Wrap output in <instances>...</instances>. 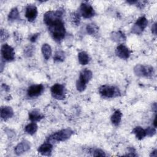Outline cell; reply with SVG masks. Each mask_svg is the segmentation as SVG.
Here are the masks:
<instances>
[{
    "instance_id": "cell-1",
    "label": "cell",
    "mask_w": 157,
    "mask_h": 157,
    "mask_svg": "<svg viewBox=\"0 0 157 157\" xmlns=\"http://www.w3.org/2000/svg\"><path fill=\"white\" fill-rule=\"evenodd\" d=\"M47 26L53 40L59 42L64 39L66 34V29L62 18H56Z\"/></svg>"
},
{
    "instance_id": "cell-2",
    "label": "cell",
    "mask_w": 157,
    "mask_h": 157,
    "mask_svg": "<svg viewBox=\"0 0 157 157\" xmlns=\"http://www.w3.org/2000/svg\"><path fill=\"white\" fill-rule=\"evenodd\" d=\"M74 133L73 131L70 128H66L61 129L59 131L55 132L52 134L50 135L47 138V141L50 142H59L67 140L69 139L72 134Z\"/></svg>"
},
{
    "instance_id": "cell-3",
    "label": "cell",
    "mask_w": 157,
    "mask_h": 157,
    "mask_svg": "<svg viewBox=\"0 0 157 157\" xmlns=\"http://www.w3.org/2000/svg\"><path fill=\"white\" fill-rule=\"evenodd\" d=\"M93 77L92 72L89 69H84L81 71L78 79L76 82L77 90L80 91H83L86 87V84L91 80Z\"/></svg>"
},
{
    "instance_id": "cell-4",
    "label": "cell",
    "mask_w": 157,
    "mask_h": 157,
    "mask_svg": "<svg viewBox=\"0 0 157 157\" xmlns=\"http://www.w3.org/2000/svg\"><path fill=\"white\" fill-rule=\"evenodd\" d=\"M99 93L102 96L107 98H115L120 95V91L118 88L107 85L100 86L99 88Z\"/></svg>"
},
{
    "instance_id": "cell-5",
    "label": "cell",
    "mask_w": 157,
    "mask_h": 157,
    "mask_svg": "<svg viewBox=\"0 0 157 157\" xmlns=\"http://www.w3.org/2000/svg\"><path fill=\"white\" fill-rule=\"evenodd\" d=\"M134 72L139 77H150L154 74L155 71L151 66L137 64L134 67Z\"/></svg>"
},
{
    "instance_id": "cell-6",
    "label": "cell",
    "mask_w": 157,
    "mask_h": 157,
    "mask_svg": "<svg viewBox=\"0 0 157 157\" xmlns=\"http://www.w3.org/2000/svg\"><path fill=\"white\" fill-rule=\"evenodd\" d=\"M147 19L144 16L140 17L139 18H137L136 23L133 25L131 29V32L136 34H140L147 26Z\"/></svg>"
},
{
    "instance_id": "cell-7",
    "label": "cell",
    "mask_w": 157,
    "mask_h": 157,
    "mask_svg": "<svg viewBox=\"0 0 157 157\" xmlns=\"http://www.w3.org/2000/svg\"><path fill=\"white\" fill-rule=\"evenodd\" d=\"M52 96L59 100L64 99L66 97L64 86L59 83L54 84L50 88Z\"/></svg>"
},
{
    "instance_id": "cell-8",
    "label": "cell",
    "mask_w": 157,
    "mask_h": 157,
    "mask_svg": "<svg viewBox=\"0 0 157 157\" xmlns=\"http://www.w3.org/2000/svg\"><path fill=\"white\" fill-rule=\"evenodd\" d=\"M1 53L2 58L6 61H11L15 58L14 49L10 45L7 44H4L2 45Z\"/></svg>"
},
{
    "instance_id": "cell-9",
    "label": "cell",
    "mask_w": 157,
    "mask_h": 157,
    "mask_svg": "<svg viewBox=\"0 0 157 157\" xmlns=\"http://www.w3.org/2000/svg\"><path fill=\"white\" fill-rule=\"evenodd\" d=\"M80 11L82 17L85 18H90L93 17L95 14L94 10L91 5L83 2L82 3L80 6Z\"/></svg>"
},
{
    "instance_id": "cell-10",
    "label": "cell",
    "mask_w": 157,
    "mask_h": 157,
    "mask_svg": "<svg viewBox=\"0 0 157 157\" xmlns=\"http://www.w3.org/2000/svg\"><path fill=\"white\" fill-rule=\"evenodd\" d=\"M44 87L42 84L33 85L30 86L27 90V94L30 98L37 97L44 91Z\"/></svg>"
},
{
    "instance_id": "cell-11",
    "label": "cell",
    "mask_w": 157,
    "mask_h": 157,
    "mask_svg": "<svg viewBox=\"0 0 157 157\" xmlns=\"http://www.w3.org/2000/svg\"><path fill=\"white\" fill-rule=\"evenodd\" d=\"M37 9L34 4H28L25 9V17L29 21H33L37 16Z\"/></svg>"
},
{
    "instance_id": "cell-12",
    "label": "cell",
    "mask_w": 157,
    "mask_h": 157,
    "mask_svg": "<svg viewBox=\"0 0 157 157\" xmlns=\"http://www.w3.org/2000/svg\"><path fill=\"white\" fill-rule=\"evenodd\" d=\"M115 53L118 57L123 59H126L130 56L131 51L124 45L120 44L116 48Z\"/></svg>"
},
{
    "instance_id": "cell-13",
    "label": "cell",
    "mask_w": 157,
    "mask_h": 157,
    "mask_svg": "<svg viewBox=\"0 0 157 157\" xmlns=\"http://www.w3.org/2000/svg\"><path fill=\"white\" fill-rule=\"evenodd\" d=\"M31 148V144L29 141L24 140L18 143L15 147L14 151L17 155H21L28 151Z\"/></svg>"
},
{
    "instance_id": "cell-14",
    "label": "cell",
    "mask_w": 157,
    "mask_h": 157,
    "mask_svg": "<svg viewBox=\"0 0 157 157\" xmlns=\"http://www.w3.org/2000/svg\"><path fill=\"white\" fill-rule=\"evenodd\" d=\"M53 150V145L51 142L47 141L40 145L37 151L38 152L44 156H50Z\"/></svg>"
},
{
    "instance_id": "cell-15",
    "label": "cell",
    "mask_w": 157,
    "mask_h": 157,
    "mask_svg": "<svg viewBox=\"0 0 157 157\" xmlns=\"http://www.w3.org/2000/svg\"><path fill=\"white\" fill-rule=\"evenodd\" d=\"M13 115V110L11 107L4 106L1 108V118L4 120L10 118Z\"/></svg>"
},
{
    "instance_id": "cell-16",
    "label": "cell",
    "mask_w": 157,
    "mask_h": 157,
    "mask_svg": "<svg viewBox=\"0 0 157 157\" xmlns=\"http://www.w3.org/2000/svg\"><path fill=\"white\" fill-rule=\"evenodd\" d=\"M28 117L29 120H30L32 122H36L42 120L44 116L38 110L36 109L29 112Z\"/></svg>"
},
{
    "instance_id": "cell-17",
    "label": "cell",
    "mask_w": 157,
    "mask_h": 157,
    "mask_svg": "<svg viewBox=\"0 0 157 157\" xmlns=\"http://www.w3.org/2000/svg\"><path fill=\"white\" fill-rule=\"evenodd\" d=\"M132 133H134L135 134L136 137L139 140H142L145 136H147L145 130L140 126L135 127L132 129Z\"/></svg>"
},
{
    "instance_id": "cell-18",
    "label": "cell",
    "mask_w": 157,
    "mask_h": 157,
    "mask_svg": "<svg viewBox=\"0 0 157 157\" xmlns=\"http://www.w3.org/2000/svg\"><path fill=\"white\" fill-rule=\"evenodd\" d=\"M41 51H42V53L43 55L44 58L46 60H48L50 58L52 55V52L50 45H48V44H44L42 46Z\"/></svg>"
},
{
    "instance_id": "cell-19",
    "label": "cell",
    "mask_w": 157,
    "mask_h": 157,
    "mask_svg": "<svg viewBox=\"0 0 157 157\" xmlns=\"http://www.w3.org/2000/svg\"><path fill=\"white\" fill-rule=\"evenodd\" d=\"M121 117H122V113L119 110H117L114 112V113L111 116V118H110L111 122L115 126H118L121 120Z\"/></svg>"
},
{
    "instance_id": "cell-20",
    "label": "cell",
    "mask_w": 157,
    "mask_h": 157,
    "mask_svg": "<svg viewBox=\"0 0 157 157\" xmlns=\"http://www.w3.org/2000/svg\"><path fill=\"white\" fill-rule=\"evenodd\" d=\"M78 62L82 65H86L87 64L90 60V56L88 53L85 52H80L78 54Z\"/></svg>"
},
{
    "instance_id": "cell-21",
    "label": "cell",
    "mask_w": 157,
    "mask_h": 157,
    "mask_svg": "<svg viewBox=\"0 0 157 157\" xmlns=\"http://www.w3.org/2000/svg\"><path fill=\"white\" fill-rule=\"evenodd\" d=\"M111 38L117 42H122L126 40L125 35L120 31L113 32L111 34Z\"/></svg>"
},
{
    "instance_id": "cell-22",
    "label": "cell",
    "mask_w": 157,
    "mask_h": 157,
    "mask_svg": "<svg viewBox=\"0 0 157 157\" xmlns=\"http://www.w3.org/2000/svg\"><path fill=\"white\" fill-rule=\"evenodd\" d=\"M37 130V125L35 122H32L27 124L25 128V131L26 133L30 135H33Z\"/></svg>"
},
{
    "instance_id": "cell-23",
    "label": "cell",
    "mask_w": 157,
    "mask_h": 157,
    "mask_svg": "<svg viewBox=\"0 0 157 157\" xmlns=\"http://www.w3.org/2000/svg\"><path fill=\"white\" fill-rule=\"evenodd\" d=\"M20 19V13L17 7L13 8L8 15V20L9 21H15Z\"/></svg>"
},
{
    "instance_id": "cell-24",
    "label": "cell",
    "mask_w": 157,
    "mask_h": 157,
    "mask_svg": "<svg viewBox=\"0 0 157 157\" xmlns=\"http://www.w3.org/2000/svg\"><path fill=\"white\" fill-rule=\"evenodd\" d=\"M86 30L88 34L91 36L96 35L98 32V27L93 23H89L86 26Z\"/></svg>"
},
{
    "instance_id": "cell-25",
    "label": "cell",
    "mask_w": 157,
    "mask_h": 157,
    "mask_svg": "<svg viewBox=\"0 0 157 157\" xmlns=\"http://www.w3.org/2000/svg\"><path fill=\"white\" fill-rule=\"evenodd\" d=\"M65 53L63 51H57L55 52L53 56V60L55 62H63L65 59Z\"/></svg>"
},
{
    "instance_id": "cell-26",
    "label": "cell",
    "mask_w": 157,
    "mask_h": 157,
    "mask_svg": "<svg viewBox=\"0 0 157 157\" xmlns=\"http://www.w3.org/2000/svg\"><path fill=\"white\" fill-rule=\"evenodd\" d=\"M71 20L73 25L78 26L80 24V17L78 13L76 12H73L71 14Z\"/></svg>"
},
{
    "instance_id": "cell-27",
    "label": "cell",
    "mask_w": 157,
    "mask_h": 157,
    "mask_svg": "<svg viewBox=\"0 0 157 157\" xmlns=\"http://www.w3.org/2000/svg\"><path fill=\"white\" fill-rule=\"evenodd\" d=\"M145 130L146 132V135L149 137L153 136L156 134V128H155V127L149 126V127L147 128Z\"/></svg>"
},
{
    "instance_id": "cell-28",
    "label": "cell",
    "mask_w": 157,
    "mask_h": 157,
    "mask_svg": "<svg viewBox=\"0 0 157 157\" xmlns=\"http://www.w3.org/2000/svg\"><path fill=\"white\" fill-rule=\"evenodd\" d=\"M24 53H25V55L26 56H27L28 57L31 56L33 55V53H34V47H33V46H32V45L28 46L25 49Z\"/></svg>"
},
{
    "instance_id": "cell-29",
    "label": "cell",
    "mask_w": 157,
    "mask_h": 157,
    "mask_svg": "<svg viewBox=\"0 0 157 157\" xmlns=\"http://www.w3.org/2000/svg\"><path fill=\"white\" fill-rule=\"evenodd\" d=\"M93 155L94 156H105L106 154L105 152L99 148H96L93 151Z\"/></svg>"
},
{
    "instance_id": "cell-30",
    "label": "cell",
    "mask_w": 157,
    "mask_h": 157,
    "mask_svg": "<svg viewBox=\"0 0 157 157\" xmlns=\"http://www.w3.org/2000/svg\"><path fill=\"white\" fill-rule=\"evenodd\" d=\"M9 37V34L4 29H1V40H6Z\"/></svg>"
},
{
    "instance_id": "cell-31",
    "label": "cell",
    "mask_w": 157,
    "mask_h": 157,
    "mask_svg": "<svg viewBox=\"0 0 157 157\" xmlns=\"http://www.w3.org/2000/svg\"><path fill=\"white\" fill-rule=\"evenodd\" d=\"M39 33L33 34H32L31 36V37L29 38V40H30V41L31 42H35L37 40V39L39 37Z\"/></svg>"
},
{
    "instance_id": "cell-32",
    "label": "cell",
    "mask_w": 157,
    "mask_h": 157,
    "mask_svg": "<svg viewBox=\"0 0 157 157\" xmlns=\"http://www.w3.org/2000/svg\"><path fill=\"white\" fill-rule=\"evenodd\" d=\"M151 32L154 35L156 34V23H155L151 27Z\"/></svg>"
},
{
    "instance_id": "cell-33",
    "label": "cell",
    "mask_w": 157,
    "mask_h": 157,
    "mask_svg": "<svg viewBox=\"0 0 157 157\" xmlns=\"http://www.w3.org/2000/svg\"><path fill=\"white\" fill-rule=\"evenodd\" d=\"M150 156H157V152H156V150L155 149L153 151H151L150 155Z\"/></svg>"
},
{
    "instance_id": "cell-34",
    "label": "cell",
    "mask_w": 157,
    "mask_h": 157,
    "mask_svg": "<svg viewBox=\"0 0 157 157\" xmlns=\"http://www.w3.org/2000/svg\"><path fill=\"white\" fill-rule=\"evenodd\" d=\"M127 2L131 4H134L136 3V2H137V1H127Z\"/></svg>"
},
{
    "instance_id": "cell-35",
    "label": "cell",
    "mask_w": 157,
    "mask_h": 157,
    "mask_svg": "<svg viewBox=\"0 0 157 157\" xmlns=\"http://www.w3.org/2000/svg\"><path fill=\"white\" fill-rule=\"evenodd\" d=\"M156 115H155L154 120H153V126L155 128L156 127Z\"/></svg>"
}]
</instances>
